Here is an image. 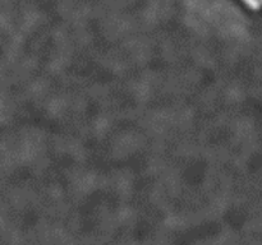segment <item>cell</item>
Returning <instances> with one entry per match:
<instances>
[{
    "label": "cell",
    "instance_id": "obj_1",
    "mask_svg": "<svg viewBox=\"0 0 262 245\" xmlns=\"http://www.w3.org/2000/svg\"><path fill=\"white\" fill-rule=\"evenodd\" d=\"M241 2L252 10L262 9V0H241Z\"/></svg>",
    "mask_w": 262,
    "mask_h": 245
}]
</instances>
